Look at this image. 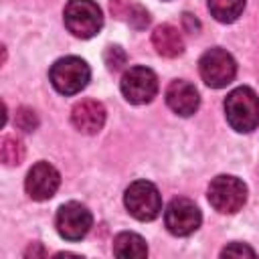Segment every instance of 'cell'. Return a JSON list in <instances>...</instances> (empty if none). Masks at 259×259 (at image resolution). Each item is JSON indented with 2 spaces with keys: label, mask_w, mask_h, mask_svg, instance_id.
Segmentation results:
<instances>
[{
  "label": "cell",
  "mask_w": 259,
  "mask_h": 259,
  "mask_svg": "<svg viewBox=\"0 0 259 259\" xmlns=\"http://www.w3.org/2000/svg\"><path fill=\"white\" fill-rule=\"evenodd\" d=\"M119 87L130 103L134 105L150 103L158 93V77L148 67H130L123 73Z\"/></svg>",
  "instance_id": "52a82bcc"
},
{
  "label": "cell",
  "mask_w": 259,
  "mask_h": 259,
  "mask_svg": "<svg viewBox=\"0 0 259 259\" xmlns=\"http://www.w3.org/2000/svg\"><path fill=\"white\" fill-rule=\"evenodd\" d=\"M26 257H45L47 255V251L38 245V243H34V245H30L28 249H26V253H24Z\"/></svg>",
  "instance_id": "ffe728a7"
},
{
  "label": "cell",
  "mask_w": 259,
  "mask_h": 259,
  "mask_svg": "<svg viewBox=\"0 0 259 259\" xmlns=\"http://www.w3.org/2000/svg\"><path fill=\"white\" fill-rule=\"evenodd\" d=\"M152 45L158 51V55L168 57V59L178 57L184 51V38H182L180 30L176 26H172V24L156 26L154 32H152Z\"/></svg>",
  "instance_id": "4fadbf2b"
},
{
  "label": "cell",
  "mask_w": 259,
  "mask_h": 259,
  "mask_svg": "<svg viewBox=\"0 0 259 259\" xmlns=\"http://www.w3.org/2000/svg\"><path fill=\"white\" fill-rule=\"evenodd\" d=\"M0 156H2V162L6 166H18L24 160V146H22V142L18 138L4 136L2 144H0Z\"/></svg>",
  "instance_id": "2e32d148"
},
{
  "label": "cell",
  "mask_w": 259,
  "mask_h": 259,
  "mask_svg": "<svg viewBox=\"0 0 259 259\" xmlns=\"http://www.w3.org/2000/svg\"><path fill=\"white\" fill-rule=\"evenodd\" d=\"M229 125L239 134H249L259 125V97L251 87H237L225 99Z\"/></svg>",
  "instance_id": "6da1fadb"
},
{
  "label": "cell",
  "mask_w": 259,
  "mask_h": 259,
  "mask_svg": "<svg viewBox=\"0 0 259 259\" xmlns=\"http://www.w3.org/2000/svg\"><path fill=\"white\" fill-rule=\"evenodd\" d=\"M166 103L174 113L188 117L198 109L200 97L192 83H188L184 79H176L166 87Z\"/></svg>",
  "instance_id": "8fae6325"
},
{
  "label": "cell",
  "mask_w": 259,
  "mask_h": 259,
  "mask_svg": "<svg viewBox=\"0 0 259 259\" xmlns=\"http://www.w3.org/2000/svg\"><path fill=\"white\" fill-rule=\"evenodd\" d=\"M65 26L79 38L95 36L103 26V14L93 0H69L63 12Z\"/></svg>",
  "instance_id": "3957f363"
},
{
  "label": "cell",
  "mask_w": 259,
  "mask_h": 259,
  "mask_svg": "<svg viewBox=\"0 0 259 259\" xmlns=\"http://www.w3.org/2000/svg\"><path fill=\"white\" fill-rule=\"evenodd\" d=\"M113 255L123 259H142L148 255V245L138 233H119L113 239Z\"/></svg>",
  "instance_id": "5bb4252c"
},
{
  "label": "cell",
  "mask_w": 259,
  "mask_h": 259,
  "mask_svg": "<svg viewBox=\"0 0 259 259\" xmlns=\"http://www.w3.org/2000/svg\"><path fill=\"white\" fill-rule=\"evenodd\" d=\"M247 200V186L237 176L221 174L208 184V202L223 214H233L243 208Z\"/></svg>",
  "instance_id": "277c9868"
},
{
  "label": "cell",
  "mask_w": 259,
  "mask_h": 259,
  "mask_svg": "<svg viewBox=\"0 0 259 259\" xmlns=\"http://www.w3.org/2000/svg\"><path fill=\"white\" fill-rule=\"evenodd\" d=\"M125 208L138 221H154L162 210V196L148 180H136L127 186L123 196Z\"/></svg>",
  "instance_id": "5b68a950"
},
{
  "label": "cell",
  "mask_w": 259,
  "mask_h": 259,
  "mask_svg": "<svg viewBox=\"0 0 259 259\" xmlns=\"http://www.w3.org/2000/svg\"><path fill=\"white\" fill-rule=\"evenodd\" d=\"M221 257H255V251L243 243H231L221 251Z\"/></svg>",
  "instance_id": "d6986e66"
},
{
  "label": "cell",
  "mask_w": 259,
  "mask_h": 259,
  "mask_svg": "<svg viewBox=\"0 0 259 259\" xmlns=\"http://www.w3.org/2000/svg\"><path fill=\"white\" fill-rule=\"evenodd\" d=\"M61 184V174L49 162H36L24 180V188L32 200H49Z\"/></svg>",
  "instance_id": "30bf717a"
},
{
  "label": "cell",
  "mask_w": 259,
  "mask_h": 259,
  "mask_svg": "<svg viewBox=\"0 0 259 259\" xmlns=\"http://www.w3.org/2000/svg\"><path fill=\"white\" fill-rule=\"evenodd\" d=\"M91 77L89 65L79 57H63L53 63L49 79L53 87L63 95H75L87 87Z\"/></svg>",
  "instance_id": "7a4b0ae2"
},
{
  "label": "cell",
  "mask_w": 259,
  "mask_h": 259,
  "mask_svg": "<svg viewBox=\"0 0 259 259\" xmlns=\"http://www.w3.org/2000/svg\"><path fill=\"white\" fill-rule=\"evenodd\" d=\"M71 121L81 134H97L105 123V107L95 99H83L73 107Z\"/></svg>",
  "instance_id": "7c38bea8"
},
{
  "label": "cell",
  "mask_w": 259,
  "mask_h": 259,
  "mask_svg": "<svg viewBox=\"0 0 259 259\" xmlns=\"http://www.w3.org/2000/svg\"><path fill=\"white\" fill-rule=\"evenodd\" d=\"M200 221L202 217H200L198 206L190 198H184V196L172 198L164 212V223L168 231L176 237H186L194 233L200 227Z\"/></svg>",
  "instance_id": "ba28073f"
},
{
  "label": "cell",
  "mask_w": 259,
  "mask_h": 259,
  "mask_svg": "<svg viewBox=\"0 0 259 259\" xmlns=\"http://www.w3.org/2000/svg\"><path fill=\"white\" fill-rule=\"evenodd\" d=\"M206 4L219 22H235L245 8V0H206Z\"/></svg>",
  "instance_id": "9a60e30c"
},
{
  "label": "cell",
  "mask_w": 259,
  "mask_h": 259,
  "mask_svg": "<svg viewBox=\"0 0 259 259\" xmlns=\"http://www.w3.org/2000/svg\"><path fill=\"white\" fill-rule=\"evenodd\" d=\"M198 71H200V77L202 81L212 87V89H221V87H227L235 75H237V63L235 59L225 51V49H208L200 61H198Z\"/></svg>",
  "instance_id": "8992f818"
},
{
  "label": "cell",
  "mask_w": 259,
  "mask_h": 259,
  "mask_svg": "<svg viewBox=\"0 0 259 259\" xmlns=\"http://www.w3.org/2000/svg\"><path fill=\"white\" fill-rule=\"evenodd\" d=\"M36 125H38V117H36V113H34L32 109L20 107V109L16 111V127H18V130H22V132H32V130H36Z\"/></svg>",
  "instance_id": "ac0fdd59"
},
{
  "label": "cell",
  "mask_w": 259,
  "mask_h": 259,
  "mask_svg": "<svg viewBox=\"0 0 259 259\" xmlns=\"http://www.w3.org/2000/svg\"><path fill=\"white\" fill-rule=\"evenodd\" d=\"M55 225L63 239L81 241L89 233V229L93 225V217H91L89 208L83 206L81 202H67L59 208Z\"/></svg>",
  "instance_id": "9c48e42d"
},
{
  "label": "cell",
  "mask_w": 259,
  "mask_h": 259,
  "mask_svg": "<svg viewBox=\"0 0 259 259\" xmlns=\"http://www.w3.org/2000/svg\"><path fill=\"white\" fill-rule=\"evenodd\" d=\"M103 59H105V65H107L109 71H119L127 61V57H125L121 47H107Z\"/></svg>",
  "instance_id": "e0dca14e"
}]
</instances>
